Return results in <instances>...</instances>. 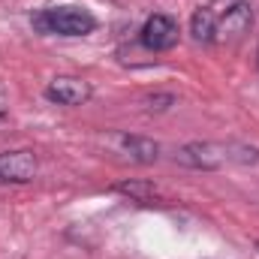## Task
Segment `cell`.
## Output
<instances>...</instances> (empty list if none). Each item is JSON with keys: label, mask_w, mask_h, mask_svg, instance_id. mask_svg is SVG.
Listing matches in <instances>:
<instances>
[{"label": "cell", "mask_w": 259, "mask_h": 259, "mask_svg": "<svg viewBox=\"0 0 259 259\" xmlns=\"http://www.w3.org/2000/svg\"><path fill=\"white\" fill-rule=\"evenodd\" d=\"M115 190L124 193V196H130L133 202H145V205L157 199V187H154L151 181H124V184H118Z\"/></svg>", "instance_id": "9c48e42d"}, {"label": "cell", "mask_w": 259, "mask_h": 259, "mask_svg": "<svg viewBox=\"0 0 259 259\" xmlns=\"http://www.w3.org/2000/svg\"><path fill=\"white\" fill-rule=\"evenodd\" d=\"M46 97L58 106H84L94 97V88H91V81H84L78 75H58L55 81H49Z\"/></svg>", "instance_id": "8992f818"}, {"label": "cell", "mask_w": 259, "mask_h": 259, "mask_svg": "<svg viewBox=\"0 0 259 259\" xmlns=\"http://www.w3.org/2000/svg\"><path fill=\"white\" fill-rule=\"evenodd\" d=\"M178 36H181L178 21L166 12H154L139 30V39L148 52H169V49L178 46Z\"/></svg>", "instance_id": "277c9868"}, {"label": "cell", "mask_w": 259, "mask_h": 259, "mask_svg": "<svg viewBox=\"0 0 259 259\" xmlns=\"http://www.w3.org/2000/svg\"><path fill=\"white\" fill-rule=\"evenodd\" d=\"M36 178V154L27 148L0 154V184H27Z\"/></svg>", "instance_id": "5b68a950"}, {"label": "cell", "mask_w": 259, "mask_h": 259, "mask_svg": "<svg viewBox=\"0 0 259 259\" xmlns=\"http://www.w3.org/2000/svg\"><path fill=\"white\" fill-rule=\"evenodd\" d=\"M253 6L247 0H235L220 18H217V27H214V42H238L250 33L253 27Z\"/></svg>", "instance_id": "3957f363"}, {"label": "cell", "mask_w": 259, "mask_h": 259, "mask_svg": "<svg viewBox=\"0 0 259 259\" xmlns=\"http://www.w3.org/2000/svg\"><path fill=\"white\" fill-rule=\"evenodd\" d=\"M214 27H217V18L208 6H199L190 18V33H193L196 42H214Z\"/></svg>", "instance_id": "ba28073f"}, {"label": "cell", "mask_w": 259, "mask_h": 259, "mask_svg": "<svg viewBox=\"0 0 259 259\" xmlns=\"http://www.w3.org/2000/svg\"><path fill=\"white\" fill-rule=\"evenodd\" d=\"M33 27L46 36H88L97 30V18L81 6H52L33 15Z\"/></svg>", "instance_id": "7a4b0ae2"}, {"label": "cell", "mask_w": 259, "mask_h": 259, "mask_svg": "<svg viewBox=\"0 0 259 259\" xmlns=\"http://www.w3.org/2000/svg\"><path fill=\"white\" fill-rule=\"evenodd\" d=\"M118 142H121V151L127 154L133 163H142V166H148V163H157L160 160V145L154 142V139H148V136H118Z\"/></svg>", "instance_id": "52a82bcc"}, {"label": "cell", "mask_w": 259, "mask_h": 259, "mask_svg": "<svg viewBox=\"0 0 259 259\" xmlns=\"http://www.w3.org/2000/svg\"><path fill=\"white\" fill-rule=\"evenodd\" d=\"M172 106H175V94H154V97L145 100V109L148 112H166Z\"/></svg>", "instance_id": "30bf717a"}, {"label": "cell", "mask_w": 259, "mask_h": 259, "mask_svg": "<svg viewBox=\"0 0 259 259\" xmlns=\"http://www.w3.org/2000/svg\"><path fill=\"white\" fill-rule=\"evenodd\" d=\"M175 163L187 169H220L226 163H259V148L250 145H223V142H190L175 151Z\"/></svg>", "instance_id": "6da1fadb"}]
</instances>
